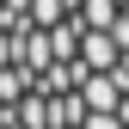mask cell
<instances>
[{"mask_svg":"<svg viewBox=\"0 0 129 129\" xmlns=\"http://www.w3.org/2000/svg\"><path fill=\"white\" fill-rule=\"evenodd\" d=\"M0 129H129V0H0Z\"/></svg>","mask_w":129,"mask_h":129,"instance_id":"cell-1","label":"cell"}]
</instances>
